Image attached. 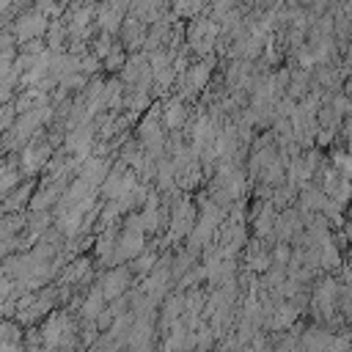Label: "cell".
<instances>
[{
    "instance_id": "6da1fadb",
    "label": "cell",
    "mask_w": 352,
    "mask_h": 352,
    "mask_svg": "<svg viewBox=\"0 0 352 352\" xmlns=\"http://www.w3.org/2000/svg\"><path fill=\"white\" fill-rule=\"evenodd\" d=\"M47 30V16H41L38 11H30V14H22L16 22H14V38L16 41H36V36H41Z\"/></svg>"
},
{
    "instance_id": "7a4b0ae2",
    "label": "cell",
    "mask_w": 352,
    "mask_h": 352,
    "mask_svg": "<svg viewBox=\"0 0 352 352\" xmlns=\"http://www.w3.org/2000/svg\"><path fill=\"white\" fill-rule=\"evenodd\" d=\"M47 146H28L25 151H22V168L28 170V173H33V170H38L41 165H44V160H47Z\"/></svg>"
},
{
    "instance_id": "3957f363",
    "label": "cell",
    "mask_w": 352,
    "mask_h": 352,
    "mask_svg": "<svg viewBox=\"0 0 352 352\" xmlns=\"http://www.w3.org/2000/svg\"><path fill=\"white\" fill-rule=\"evenodd\" d=\"M19 176H22L19 168H14V165H0V195L11 192V190L19 184Z\"/></svg>"
},
{
    "instance_id": "277c9868",
    "label": "cell",
    "mask_w": 352,
    "mask_h": 352,
    "mask_svg": "<svg viewBox=\"0 0 352 352\" xmlns=\"http://www.w3.org/2000/svg\"><path fill=\"white\" fill-rule=\"evenodd\" d=\"M11 126H14V107L3 104L0 107V129H11Z\"/></svg>"
},
{
    "instance_id": "5b68a950",
    "label": "cell",
    "mask_w": 352,
    "mask_h": 352,
    "mask_svg": "<svg viewBox=\"0 0 352 352\" xmlns=\"http://www.w3.org/2000/svg\"><path fill=\"white\" fill-rule=\"evenodd\" d=\"M6 8H8V3H0V14H3V11H6Z\"/></svg>"
},
{
    "instance_id": "8992f818",
    "label": "cell",
    "mask_w": 352,
    "mask_h": 352,
    "mask_svg": "<svg viewBox=\"0 0 352 352\" xmlns=\"http://www.w3.org/2000/svg\"><path fill=\"white\" fill-rule=\"evenodd\" d=\"M0 280H3V267H0Z\"/></svg>"
}]
</instances>
